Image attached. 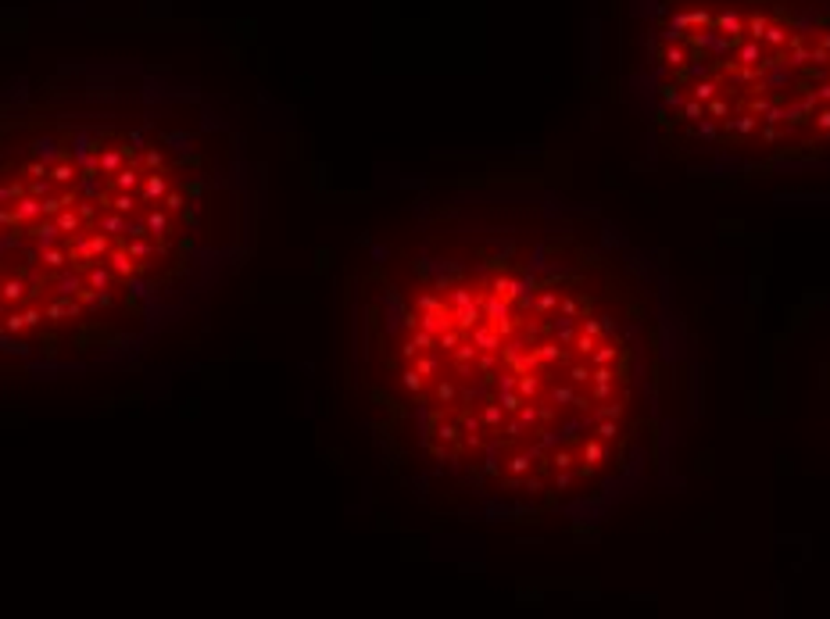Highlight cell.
<instances>
[{"instance_id":"obj_1","label":"cell","mask_w":830,"mask_h":619,"mask_svg":"<svg viewBox=\"0 0 830 619\" xmlns=\"http://www.w3.org/2000/svg\"><path fill=\"white\" fill-rule=\"evenodd\" d=\"M347 380L423 505L601 523L683 483L701 362L666 258L558 190L459 194L365 255Z\"/></svg>"},{"instance_id":"obj_3","label":"cell","mask_w":830,"mask_h":619,"mask_svg":"<svg viewBox=\"0 0 830 619\" xmlns=\"http://www.w3.org/2000/svg\"><path fill=\"white\" fill-rule=\"evenodd\" d=\"M634 100L701 172L830 165V0H652Z\"/></svg>"},{"instance_id":"obj_2","label":"cell","mask_w":830,"mask_h":619,"mask_svg":"<svg viewBox=\"0 0 830 619\" xmlns=\"http://www.w3.org/2000/svg\"><path fill=\"white\" fill-rule=\"evenodd\" d=\"M237 133L154 97L0 111V373L111 362L186 315L243 255Z\"/></svg>"}]
</instances>
